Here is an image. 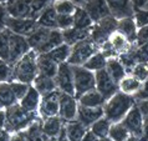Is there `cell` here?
Wrapping results in <instances>:
<instances>
[{
    "mask_svg": "<svg viewBox=\"0 0 148 141\" xmlns=\"http://www.w3.org/2000/svg\"><path fill=\"white\" fill-rule=\"evenodd\" d=\"M134 104L136 100L132 95L117 91L114 95L106 100L103 105V116L112 124L121 122Z\"/></svg>",
    "mask_w": 148,
    "mask_h": 141,
    "instance_id": "obj_1",
    "label": "cell"
},
{
    "mask_svg": "<svg viewBox=\"0 0 148 141\" xmlns=\"http://www.w3.org/2000/svg\"><path fill=\"white\" fill-rule=\"evenodd\" d=\"M36 57L38 54L34 50L26 53L21 59H19L16 63L11 66L13 68V75L11 80H16L20 82L31 85L35 77L38 76V65H36Z\"/></svg>",
    "mask_w": 148,
    "mask_h": 141,
    "instance_id": "obj_2",
    "label": "cell"
},
{
    "mask_svg": "<svg viewBox=\"0 0 148 141\" xmlns=\"http://www.w3.org/2000/svg\"><path fill=\"white\" fill-rule=\"evenodd\" d=\"M6 122L5 129L9 132H20L24 131L32 121L38 119L36 113H30L20 106V104L6 107Z\"/></svg>",
    "mask_w": 148,
    "mask_h": 141,
    "instance_id": "obj_3",
    "label": "cell"
},
{
    "mask_svg": "<svg viewBox=\"0 0 148 141\" xmlns=\"http://www.w3.org/2000/svg\"><path fill=\"white\" fill-rule=\"evenodd\" d=\"M100 49L96 44L91 40V38L84 39L79 43L73 44L71 46V53H70L67 63L70 65L82 66L95 53H97Z\"/></svg>",
    "mask_w": 148,
    "mask_h": 141,
    "instance_id": "obj_4",
    "label": "cell"
},
{
    "mask_svg": "<svg viewBox=\"0 0 148 141\" xmlns=\"http://www.w3.org/2000/svg\"><path fill=\"white\" fill-rule=\"evenodd\" d=\"M117 23H118V19L113 18L112 15L103 18L97 23H93L90 38L100 48L102 44H105L108 40V38L114 31H117Z\"/></svg>",
    "mask_w": 148,
    "mask_h": 141,
    "instance_id": "obj_5",
    "label": "cell"
},
{
    "mask_svg": "<svg viewBox=\"0 0 148 141\" xmlns=\"http://www.w3.org/2000/svg\"><path fill=\"white\" fill-rule=\"evenodd\" d=\"M73 74V85H75V97H80L82 94L96 89V77L95 73L90 71L84 66L71 65Z\"/></svg>",
    "mask_w": 148,
    "mask_h": 141,
    "instance_id": "obj_6",
    "label": "cell"
},
{
    "mask_svg": "<svg viewBox=\"0 0 148 141\" xmlns=\"http://www.w3.org/2000/svg\"><path fill=\"white\" fill-rule=\"evenodd\" d=\"M56 89L60 93L70 94L75 96V85H73V74L72 68L69 63H64L59 65V70L55 76Z\"/></svg>",
    "mask_w": 148,
    "mask_h": 141,
    "instance_id": "obj_7",
    "label": "cell"
},
{
    "mask_svg": "<svg viewBox=\"0 0 148 141\" xmlns=\"http://www.w3.org/2000/svg\"><path fill=\"white\" fill-rule=\"evenodd\" d=\"M121 122L126 126V129L130 131L131 135L137 136L139 139L142 138L143 125H145V116H143L142 111L139 110L137 104H134L132 106V109L127 113L125 119H123Z\"/></svg>",
    "mask_w": 148,
    "mask_h": 141,
    "instance_id": "obj_8",
    "label": "cell"
},
{
    "mask_svg": "<svg viewBox=\"0 0 148 141\" xmlns=\"http://www.w3.org/2000/svg\"><path fill=\"white\" fill-rule=\"evenodd\" d=\"M38 21L32 18H8L5 28L13 34H18L21 36H29L32 31L38 29Z\"/></svg>",
    "mask_w": 148,
    "mask_h": 141,
    "instance_id": "obj_9",
    "label": "cell"
},
{
    "mask_svg": "<svg viewBox=\"0 0 148 141\" xmlns=\"http://www.w3.org/2000/svg\"><path fill=\"white\" fill-rule=\"evenodd\" d=\"M60 109V91L55 90L41 96V101L39 105V114L41 119H47L59 115Z\"/></svg>",
    "mask_w": 148,
    "mask_h": 141,
    "instance_id": "obj_10",
    "label": "cell"
},
{
    "mask_svg": "<svg viewBox=\"0 0 148 141\" xmlns=\"http://www.w3.org/2000/svg\"><path fill=\"white\" fill-rule=\"evenodd\" d=\"M31 49L29 46V43L25 36L13 34L10 31V38H9V64L13 66L19 59L29 53Z\"/></svg>",
    "mask_w": 148,
    "mask_h": 141,
    "instance_id": "obj_11",
    "label": "cell"
},
{
    "mask_svg": "<svg viewBox=\"0 0 148 141\" xmlns=\"http://www.w3.org/2000/svg\"><path fill=\"white\" fill-rule=\"evenodd\" d=\"M95 77H96V90L106 100L118 91V84L110 76V74L107 73L106 69L96 71L95 73Z\"/></svg>",
    "mask_w": 148,
    "mask_h": 141,
    "instance_id": "obj_12",
    "label": "cell"
},
{
    "mask_svg": "<svg viewBox=\"0 0 148 141\" xmlns=\"http://www.w3.org/2000/svg\"><path fill=\"white\" fill-rule=\"evenodd\" d=\"M77 111H79V101L73 95L60 93V109L59 116L65 122L72 121L77 119Z\"/></svg>",
    "mask_w": 148,
    "mask_h": 141,
    "instance_id": "obj_13",
    "label": "cell"
},
{
    "mask_svg": "<svg viewBox=\"0 0 148 141\" xmlns=\"http://www.w3.org/2000/svg\"><path fill=\"white\" fill-rule=\"evenodd\" d=\"M81 6L87 11L90 18L93 20V23H97L111 15L106 0H86Z\"/></svg>",
    "mask_w": 148,
    "mask_h": 141,
    "instance_id": "obj_14",
    "label": "cell"
},
{
    "mask_svg": "<svg viewBox=\"0 0 148 141\" xmlns=\"http://www.w3.org/2000/svg\"><path fill=\"white\" fill-rule=\"evenodd\" d=\"M110 9V13L113 18L123 19L131 18L134 15V10L131 0H106Z\"/></svg>",
    "mask_w": 148,
    "mask_h": 141,
    "instance_id": "obj_15",
    "label": "cell"
},
{
    "mask_svg": "<svg viewBox=\"0 0 148 141\" xmlns=\"http://www.w3.org/2000/svg\"><path fill=\"white\" fill-rule=\"evenodd\" d=\"M30 5L31 0H5L10 18H30Z\"/></svg>",
    "mask_w": 148,
    "mask_h": 141,
    "instance_id": "obj_16",
    "label": "cell"
},
{
    "mask_svg": "<svg viewBox=\"0 0 148 141\" xmlns=\"http://www.w3.org/2000/svg\"><path fill=\"white\" fill-rule=\"evenodd\" d=\"M107 41H108L110 46L112 48L116 57H118L120 55H123V54H126V53H128L130 50H132L133 46H134V45L131 43L125 35H122L121 32H118V31H114L113 34L108 38Z\"/></svg>",
    "mask_w": 148,
    "mask_h": 141,
    "instance_id": "obj_17",
    "label": "cell"
},
{
    "mask_svg": "<svg viewBox=\"0 0 148 141\" xmlns=\"http://www.w3.org/2000/svg\"><path fill=\"white\" fill-rule=\"evenodd\" d=\"M103 116V106L100 107H85L79 105V111H77V120L84 124L86 127H90L95 121L101 119Z\"/></svg>",
    "mask_w": 148,
    "mask_h": 141,
    "instance_id": "obj_18",
    "label": "cell"
},
{
    "mask_svg": "<svg viewBox=\"0 0 148 141\" xmlns=\"http://www.w3.org/2000/svg\"><path fill=\"white\" fill-rule=\"evenodd\" d=\"M36 65H38V71L40 75L55 79L57 70H59V64L55 63L46 54H39L36 57Z\"/></svg>",
    "mask_w": 148,
    "mask_h": 141,
    "instance_id": "obj_19",
    "label": "cell"
},
{
    "mask_svg": "<svg viewBox=\"0 0 148 141\" xmlns=\"http://www.w3.org/2000/svg\"><path fill=\"white\" fill-rule=\"evenodd\" d=\"M62 43H64L62 31L59 30V29H51L47 38L45 39V41L34 51L38 54V55L39 54H47V53H50L52 49H55L56 46H59V45H61Z\"/></svg>",
    "mask_w": 148,
    "mask_h": 141,
    "instance_id": "obj_20",
    "label": "cell"
},
{
    "mask_svg": "<svg viewBox=\"0 0 148 141\" xmlns=\"http://www.w3.org/2000/svg\"><path fill=\"white\" fill-rule=\"evenodd\" d=\"M117 31L121 32L122 35H125L126 38L134 45L136 36H137V31H138V26H137V23H136L133 16H131V18H123V19L118 20Z\"/></svg>",
    "mask_w": 148,
    "mask_h": 141,
    "instance_id": "obj_21",
    "label": "cell"
},
{
    "mask_svg": "<svg viewBox=\"0 0 148 141\" xmlns=\"http://www.w3.org/2000/svg\"><path fill=\"white\" fill-rule=\"evenodd\" d=\"M40 101H41V95L39 94V91L36 90L34 86L30 85L27 93L25 94V96L19 101V104L23 109L30 111V113H36V111L39 110Z\"/></svg>",
    "mask_w": 148,
    "mask_h": 141,
    "instance_id": "obj_22",
    "label": "cell"
},
{
    "mask_svg": "<svg viewBox=\"0 0 148 141\" xmlns=\"http://www.w3.org/2000/svg\"><path fill=\"white\" fill-rule=\"evenodd\" d=\"M80 106H85V107H100L103 106L106 102V99L98 93L96 89L90 90L87 93L82 94L80 97H77Z\"/></svg>",
    "mask_w": 148,
    "mask_h": 141,
    "instance_id": "obj_23",
    "label": "cell"
},
{
    "mask_svg": "<svg viewBox=\"0 0 148 141\" xmlns=\"http://www.w3.org/2000/svg\"><path fill=\"white\" fill-rule=\"evenodd\" d=\"M64 130L66 132V136L70 141H81L84 135L86 134V131H87V127L84 124H81L77 119H75L72 121L65 122Z\"/></svg>",
    "mask_w": 148,
    "mask_h": 141,
    "instance_id": "obj_24",
    "label": "cell"
},
{
    "mask_svg": "<svg viewBox=\"0 0 148 141\" xmlns=\"http://www.w3.org/2000/svg\"><path fill=\"white\" fill-rule=\"evenodd\" d=\"M64 120L57 116H52V118H47L42 120V131L46 134L49 138L56 139L60 135L61 130L64 129Z\"/></svg>",
    "mask_w": 148,
    "mask_h": 141,
    "instance_id": "obj_25",
    "label": "cell"
},
{
    "mask_svg": "<svg viewBox=\"0 0 148 141\" xmlns=\"http://www.w3.org/2000/svg\"><path fill=\"white\" fill-rule=\"evenodd\" d=\"M105 69L107 70V73L110 74V76L112 77L113 80L117 82V84L127 75L126 68L123 66V64L120 61L118 57H110V59H107V64H106Z\"/></svg>",
    "mask_w": 148,
    "mask_h": 141,
    "instance_id": "obj_26",
    "label": "cell"
},
{
    "mask_svg": "<svg viewBox=\"0 0 148 141\" xmlns=\"http://www.w3.org/2000/svg\"><path fill=\"white\" fill-rule=\"evenodd\" d=\"M36 21H38V25L41 28L57 29V13H56L55 8L52 6V4L50 6H47L46 9L39 15Z\"/></svg>",
    "mask_w": 148,
    "mask_h": 141,
    "instance_id": "obj_27",
    "label": "cell"
},
{
    "mask_svg": "<svg viewBox=\"0 0 148 141\" xmlns=\"http://www.w3.org/2000/svg\"><path fill=\"white\" fill-rule=\"evenodd\" d=\"M31 85L39 91V94L41 95V96H44V95H46L49 93H52V91L57 90L54 77L44 76V75H40V74H38V76L35 77V80L32 81Z\"/></svg>",
    "mask_w": 148,
    "mask_h": 141,
    "instance_id": "obj_28",
    "label": "cell"
},
{
    "mask_svg": "<svg viewBox=\"0 0 148 141\" xmlns=\"http://www.w3.org/2000/svg\"><path fill=\"white\" fill-rule=\"evenodd\" d=\"M73 18V26L75 29H80V30H87V29H91L93 25V20L90 18V15L87 14L82 6H77L75 13L72 14Z\"/></svg>",
    "mask_w": 148,
    "mask_h": 141,
    "instance_id": "obj_29",
    "label": "cell"
},
{
    "mask_svg": "<svg viewBox=\"0 0 148 141\" xmlns=\"http://www.w3.org/2000/svg\"><path fill=\"white\" fill-rule=\"evenodd\" d=\"M91 34V29L87 30H80V29H75V28H70L66 30H62V38H64V43L72 46L73 44L79 43V41L90 38Z\"/></svg>",
    "mask_w": 148,
    "mask_h": 141,
    "instance_id": "obj_30",
    "label": "cell"
},
{
    "mask_svg": "<svg viewBox=\"0 0 148 141\" xmlns=\"http://www.w3.org/2000/svg\"><path fill=\"white\" fill-rule=\"evenodd\" d=\"M19 101L16 100L15 95L11 90V86H10V82L9 81H3L0 82V106L3 107H10L18 104Z\"/></svg>",
    "mask_w": 148,
    "mask_h": 141,
    "instance_id": "obj_31",
    "label": "cell"
},
{
    "mask_svg": "<svg viewBox=\"0 0 148 141\" xmlns=\"http://www.w3.org/2000/svg\"><path fill=\"white\" fill-rule=\"evenodd\" d=\"M141 86H142L141 81L137 80L136 77H133L132 75H130V74H127V75L118 82V91L133 96V95L141 89Z\"/></svg>",
    "mask_w": 148,
    "mask_h": 141,
    "instance_id": "obj_32",
    "label": "cell"
},
{
    "mask_svg": "<svg viewBox=\"0 0 148 141\" xmlns=\"http://www.w3.org/2000/svg\"><path fill=\"white\" fill-rule=\"evenodd\" d=\"M51 29H46V28H41L38 26L35 31H32L30 35L26 36V40L29 43V46H30L31 50H36L41 44L45 41V39L47 38L49 32H50Z\"/></svg>",
    "mask_w": 148,
    "mask_h": 141,
    "instance_id": "obj_33",
    "label": "cell"
},
{
    "mask_svg": "<svg viewBox=\"0 0 148 141\" xmlns=\"http://www.w3.org/2000/svg\"><path fill=\"white\" fill-rule=\"evenodd\" d=\"M70 53H71V46L67 44L62 43L59 46H56L55 49H52L50 53H47L46 55L49 57H51L52 60L57 64H64V63H67L69 60V56H70Z\"/></svg>",
    "mask_w": 148,
    "mask_h": 141,
    "instance_id": "obj_34",
    "label": "cell"
},
{
    "mask_svg": "<svg viewBox=\"0 0 148 141\" xmlns=\"http://www.w3.org/2000/svg\"><path fill=\"white\" fill-rule=\"evenodd\" d=\"M106 64H107V57H106L100 50H98L97 53H95L82 66L86 68L87 70H90V71L96 73V71H98V70L105 69Z\"/></svg>",
    "mask_w": 148,
    "mask_h": 141,
    "instance_id": "obj_35",
    "label": "cell"
},
{
    "mask_svg": "<svg viewBox=\"0 0 148 141\" xmlns=\"http://www.w3.org/2000/svg\"><path fill=\"white\" fill-rule=\"evenodd\" d=\"M111 125H112V122L106 119L105 116H102L101 119H98L97 121H95L88 129H90V131H92L98 139H102V138L108 136V131H110Z\"/></svg>",
    "mask_w": 148,
    "mask_h": 141,
    "instance_id": "obj_36",
    "label": "cell"
},
{
    "mask_svg": "<svg viewBox=\"0 0 148 141\" xmlns=\"http://www.w3.org/2000/svg\"><path fill=\"white\" fill-rule=\"evenodd\" d=\"M131 136L130 131L126 129V126L122 122L112 124L108 131V138L113 141H126Z\"/></svg>",
    "mask_w": 148,
    "mask_h": 141,
    "instance_id": "obj_37",
    "label": "cell"
},
{
    "mask_svg": "<svg viewBox=\"0 0 148 141\" xmlns=\"http://www.w3.org/2000/svg\"><path fill=\"white\" fill-rule=\"evenodd\" d=\"M52 6L55 8L57 14H62V15H72L77 8L72 3V0H54Z\"/></svg>",
    "mask_w": 148,
    "mask_h": 141,
    "instance_id": "obj_38",
    "label": "cell"
},
{
    "mask_svg": "<svg viewBox=\"0 0 148 141\" xmlns=\"http://www.w3.org/2000/svg\"><path fill=\"white\" fill-rule=\"evenodd\" d=\"M9 38L10 31L8 29L0 30V59L9 63Z\"/></svg>",
    "mask_w": 148,
    "mask_h": 141,
    "instance_id": "obj_39",
    "label": "cell"
},
{
    "mask_svg": "<svg viewBox=\"0 0 148 141\" xmlns=\"http://www.w3.org/2000/svg\"><path fill=\"white\" fill-rule=\"evenodd\" d=\"M54 0H31L30 5V18L38 19L39 15L46 9L47 6H50Z\"/></svg>",
    "mask_w": 148,
    "mask_h": 141,
    "instance_id": "obj_40",
    "label": "cell"
},
{
    "mask_svg": "<svg viewBox=\"0 0 148 141\" xmlns=\"http://www.w3.org/2000/svg\"><path fill=\"white\" fill-rule=\"evenodd\" d=\"M128 74L141 82L146 81L148 79V63H137L131 69V71Z\"/></svg>",
    "mask_w": 148,
    "mask_h": 141,
    "instance_id": "obj_41",
    "label": "cell"
},
{
    "mask_svg": "<svg viewBox=\"0 0 148 141\" xmlns=\"http://www.w3.org/2000/svg\"><path fill=\"white\" fill-rule=\"evenodd\" d=\"M9 82H10L11 90H13V93H14V95H15L16 100L20 101L24 96H25V94L27 93L29 88H30V85L25 84V82L16 81V80H11V81H9Z\"/></svg>",
    "mask_w": 148,
    "mask_h": 141,
    "instance_id": "obj_42",
    "label": "cell"
},
{
    "mask_svg": "<svg viewBox=\"0 0 148 141\" xmlns=\"http://www.w3.org/2000/svg\"><path fill=\"white\" fill-rule=\"evenodd\" d=\"M13 75V68L8 61L0 59V82L3 81H11Z\"/></svg>",
    "mask_w": 148,
    "mask_h": 141,
    "instance_id": "obj_43",
    "label": "cell"
},
{
    "mask_svg": "<svg viewBox=\"0 0 148 141\" xmlns=\"http://www.w3.org/2000/svg\"><path fill=\"white\" fill-rule=\"evenodd\" d=\"M73 26V18L72 15H62L57 14V29L59 30H66Z\"/></svg>",
    "mask_w": 148,
    "mask_h": 141,
    "instance_id": "obj_44",
    "label": "cell"
},
{
    "mask_svg": "<svg viewBox=\"0 0 148 141\" xmlns=\"http://www.w3.org/2000/svg\"><path fill=\"white\" fill-rule=\"evenodd\" d=\"M147 41H148V25L138 28L137 36H136V41H134V46L139 48V46H142L143 44H146Z\"/></svg>",
    "mask_w": 148,
    "mask_h": 141,
    "instance_id": "obj_45",
    "label": "cell"
},
{
    "mask_svg": "<svg viewBox=\"0 0 148 141\" xmlns=\"http://www.w3.org/2000/svg\"><path fill=\"white\" fill-rule=\"evenodd\" d=\"M133 18L136 20V23H137L138 28L148 25V10L147 9H142V10H138V11H134Z\"/></svg>",
    "mask_w": 148,
    "mask_h": 141,
    "instance_id": "obj_46",
    "label": "cell"
},
{
    "mask_svg": "<svg viewBox=\"0 0 148 141\" xmlns=\"http://www.w3.org/2000/svg\"><path fill=\"white\" fill-rule=\"evenodd\" d=\"M133 97H134V100H136V101H138V102L148 100V79H147L146 81H143V82H142L141 89H139L137 93L133 95Z\"/></svg>",
    "mask_w": 148,
    "mask_h": 141,
    "instance_id": "obj_47",
    "label": "cell"
},
{
    "mask_svg": "<svg viewBox=\"0 0 148 141\" xmlns=\"http://www.w3.org/2000/svg\"><path fill=\"white\" fill-rule=\"evenodd\" d=\"M8 18H9V14H8V11H6L5 1H1L0 3V30L5 29Z\"/></svg>",
    "mask_w": 148,
    "mask_h": 141,
    "instance_id": "obj_48",
    "label": "cell"
},
{
    "mask_svg": "<svg viewBox=\"0 0 148 141\" xmlns=\"http://www.w3.org/2000/svg\"><path fill=\"white\" fill-rule=\"evenodd\" d=\"M131 1H132V6L134 11L145 9L148 4V0H131Z\"/></svg>",
    "mask_w": 148,
    "mask_h": 141,
    "instance_id": "obj_49",
    "label": "cell"
},
{
    "mask_svg": "<svg viewBox=\"0 0 148 141\" xmlns=\"http://www.w3.org/2000/svg\"><path fill=\"white\" fill-rule=\"evenodd\" d=\"M10 141H30V140L26 138L23 131H20V132H14V134L11 135Z\"/></svg>",
    "mask_w": 148,
    "mask_h": 141,
    "instance_id": "obj_50",
    "label": "cell"
},
{
    "mask_svg": "<svg viewBox=\"0 0 148 141\" xmlns=\"http://www.w3.org/2000/svg\"><path fill=\"white\" fill-rule=\"evenodd\" d=\"M81 141H100V139H98L92 131L87 130V131H86V134L84 135V138H82Z\"/></svg>",
    "mask_w": 148,
    "mask_h": 141,
    "instance_id": "obj_51",
    "label": "cell"
},
{
    "mask_svg": "<svg viewBox=\"0 0 148 141\" xmlns=\"http://www.w3.org/2000/svg\"><path fill=\"white\" fill-rule=\"evenodd\" d=\"M11 140V132H9L5 127L0 129V141H10Z\"/></svg>",
    "mask_w": 148,
    "mask_h": 141,
    "instance_id": "obj_52",
    "label": "cell"
},
{
    "mask_svg": "<svg viewBox=\"0 0 148 141\" xmlns=\"http://www.w3.org/2000/svg\"><path fill=\"white\" fill-rule=\"evenodd\" d=\"M139 141H148V118H145V125H143V135Z\"/></svg>",
    "mask_w": 148,
    "mask_h": 141,
    "instance_id": "obj_53",
    "label": "cell"
},
{
    "mask_svg": "<svg viewBox=\"0 0 148 141\" xmlns=\"http://www.w3.org/2000/svg\"><path fill=\"white\" fill-rule=\"evenodd\" d=\"M5 122H6V113L4 109H0V129L5 127Z\"/></svg>",
    "mask_w": 148,
    "mask_h": 141,
    "instance_id": "obj_54",
    "label": "cell"
},
{
    "mask_svg": "<svg viewBox=\"0 0 148 141\" xmlns=\"http://www.w3.org/2000/svg\"><path fill=\"white\" fill-rule=\"evenodd\" d=\"M56 141H70L69 139H67V136H66V132H65V130L62 129L61 130V132H60V135L56 138Z\"/></svg>",
    "mask_w": 148,
    "mask_h": 141,
    "instance_id": "obj_55",
    "label": "cell"
},
{
    "mask_svg": "<svg viewBox=\"0 0 148 141\" xmlns=\"http://www.w3.org/2000/svg\"><path fill=\"white\" fill-rule=\"evenodd\" d=\"M86 1V0H72V3L73 4H75V5L76 6H81L82 5V4H84Z\"/></svg>",
    "mask_w": 148,
    "mask_h": 141,
    "instance_id": "obj_56",
    "label": "cell"
},
{
    "mask_svg": "<svg viewBox=\"0 0 148 141\" xmlns=\"http://www.w3.org/2000/svg\"><path fill=\"white\" fill-rule=\"evenodd\" d=\"M126 141H139V138H137V136H133V135H131L128 139H127Z\"/></svg>",
    "mask_w": 148,
    "mask_h": 141,
    "instance_id": "obj_57",
    "label": "cell"
},
{
    "mask_svg": "<svg viewBox=\"0 0 148 141\" xmlns=\"http://www.w3.org/2000/svg\"><path fill=\"white\" fill-rule=\"evenodd\" d=\"M100 141H113L112 139H110L108 136H106V138H102V139H100Z\"/></svg>",
    "mask_w": 148,
    "mask_h": 141,
    "instance_id": "obj_58",
    "label": "cell"
},
{
    "mask_svg": "<svg viewBox=\"0 0 148 141\" xmlns=\"http://www.w3.org/2000/svg\"><path fill=\"white\" fill-rule=\"evenodd\" d=\"M145 9H147V10H148V4H147V6H146V8H145Z\"/></svg>",
    "mask_w": 148,
    "mask_h": 141,
    "instance_id": "obj_59",
    "label": "cell"
},
{
    "mask_svg": "<svg viewBox=\"0 0 148 141\" xmlns=\"http://www.w3.org/2000/svg\"><path fill=\"white\" fill-rule=\"evenodd\" d=\"M0 109H3V107H1V106H0Z\"/></svg>",
    "mask_w": 148,
    "mask_h": 141,
    "instance_id": "obj_60",
    "label": "cell"
}]
</instances>
